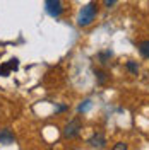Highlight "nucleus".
I'll return each mask as SVG.
<instances>
[{"label":"nucleus","instance_id":"nucleus-2","mask_svg":"<svg viewBox=\"0 0 149 150\" xmlns=\"http://www.w3.org/2000/svg\"><path fill=\"white\" fill-rule=\"evenodd\" d=\"M82 130V121L79 118H74L65 125V130H64V137L65 138H75Z\"/></svg>","mask_w":149,"mask_h":150},{"label":"nucleus","instance_id":"nucleus-10","mask_svg":"<svg viewBox=\"0 0 149 150\" xmlns=\"http://www.w3.org/2000/svg\"><path fill=\"white\" fill-rule=\"evenodd\" d=\"M127 70H129L130 74L137 75V72H139V65H137L135 62H127Z\"/></svg>","mask_w":149,"mask_h":150},{"label":"nucleus","instance_id":"nucleus-5","mask_svg":"<svg viewBox=\"0 0 149 150\" xmlns=\"http://www.w3.org/2000/svg\"><path fill=\"white\" fill-rule=\"evenodd\" d=\"M14 142H16V138H14V133H12L9 128L0 130V143H2V145H12Z\"/></svg>","mask_w":149,"mask_h":150},{"label":"nucleus","instance_id":"nucleus-1","mask_svg":"<svg viewBox=\"0 0 149 150\" xmlns=\"http://www.w3.org/2000/svg\"><path fill=\"white\" fill-rule=\"evenodd\" d=\"M96 14H98V5L94 2H89L86 4L82 9L79 10V16H77V24L79 26H89L96 19Z\"/></svg>","mask_w":149,"mask_h":150},{"label":"nucleus","instance_id":"nucleus-12","mask_svg":"<svg viewBox=\"0 0 149 150\" xmlns=\"http://www.w3.org/2000/svg\"><path fill=\"white\" fill-rule=\"evenodd\" d=\"M117 2H118V0H103V5L110 9V7H113V5H115Z\"/></svg>","mask_w":149,"mask_h":150},{"label":"nucleus","instance_id":"nucleus-11","mask_svg":"<svg viewBox=\"0 0 149 150\" xmlns=\"http://www.w3.org/2000/svg\"><path fill=\"white\" fill-rule=\"evenodd\" d=\"M112 150H127V143H123V142H118V143H115L113 145Z\"/></svg>","mask_w":149,"mask_h":150},{"label":"nucleus","instance_id":"nucleus-8","mask_svg":"<svg viewBox=\"0 0 149 150\" xmlns=\"http://www.w3.org/2000/svg\"><path fill=\"white\" fill-rule=\"evenodd\" d=\"M139 51H140V55L144 56V58H149V41L139 43Z\"/></svg>","mask_w":149,"mask_h":150},{"label":"nucleus","instance_id":"nucleus-9","mask_svg":"<svg viewBox=\"0 0 149 150\" xmlns=\"http://www.w3.org/2000/svg\"><path fill=\"white\" fill-rule=\"evenodd\" d=\"M91 106H93V103H91V99H86L81 106H79V112H86L91 109Z\"/></svg>","mask_w":149,"mask_h":150},{"label":"nucleus","instance_id":"nucleus-3","mask_svg":"<svg viewBox=\"0 0 149 150\" xmlns=\"http://www.w3.org/2000/svg\"><path fill=\"white\" fill-rule=\"evenodd\" d=\"M45 7H47V12L52 17H60L62 10H64L60 0H45Z\"/></svg>","mask_w":149,"mask_h":150},{"label":"nucleus","instance_id":"nucleus-4","mask_svg":"<svg viewBox=\"0 0 149 150\" xmlns=\"http://www.w3.org/2000/svg\"><path fill=\"white\" fill-rule=\"evenodd\" d=\"M89 143V147H93V149H105V145H106V138L103 137L101 133H94L93 137L87 140Z\"/></svg>","mask_w":149,"mask_h":150},{"label":"nucleus","instance_id":"nucleus-13","mask_svg":"<svg viewBox=\"0 0 149 150\" xmlns=\"http://www.w3.org/2000/svg\"><path fill=\"white\" fill-rule=\"evenodd\" d=\"M65 109H67V106H57L55 112H62V111H65Z\"/></svg>","mask_w":149,"mask_h":150},{"label":"nucleus","instance_id":"nucleus-6","mask_svg":"<svg viewBox=\"0 0 149 150\" xmlns=\"http://www.w3.org/2000/svg\"><path fill=\"white\" fill-rule=\"evenodd\" d=\"M112 51H110V50H106V51H100V53H98V60H100V63H103V65H105V63H108V60H110V58H112Z\"/></svg>","mask_w":149,"mask_h":150},{"label":"nucleus","instance_id":"nucleus-7","mask_svg":"<svg viewBox=\"0 0 149 150\" xmlns=\"http://www.w3.org/2000/svg\"><path fill=\"white\" fill-rule=\"evenodd\" d=\"M94 75H96V82L100 85H103L108 80V75H106V72H103V70H94Z\"/></svg>","mask_w":149,"mask_h":150}]
</instances>
